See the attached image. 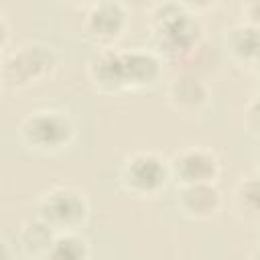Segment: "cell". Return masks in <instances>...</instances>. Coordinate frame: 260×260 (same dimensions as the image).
I'll list each match as a JSON object with an SVG mask.
<instances>
[{
	"mask_svg": "<svg viewBox=\"0 0 260 260\" xmlns=\"http://www.w3.org/2000/svg\"><path fill=\"white\" fill-rule=\"evenodd\" d=\"M122 61H124L128 91H144L160 83L165 71V59L152 47L122 49Z\"/></svg>",
	"mask_w": 260,
	"mask_h": 260,
	"instance_id": "9c48e42d",
	"label": "cell"
},
{
	"mask_svg": "<svg viewBox=\"0 0 260 260\" xmlns=\"http://www.w3.org/2000/svg\"><path fill=\"white\" fill-rule=\"evenodd\" d=\"M223 49L236 65L252 67L260 59V28L240 20L225 28Z\"/></svg>",
	"mask_w": 260,
	"mask_h": 260,
	"instance_id": "7c38bea8",
	"label": "cell"
},
{
	"mask_svg": "<svg viewBox=\"0 0 260 260\" xmlns=\"http://www.w3.org/2000/svg\"><path fill=\"white\" fill-rule=\"evenodd\" d=\"M55 238L57 232L37 215L24 219L18 228V246L28 260H43L49 254Z\"/></svg>",
	"mask_w": 260,
	"mask_h": 260,
	"instance_id": "5bb4252c",
	"label": "cell"
},
{
	"mask_svg": "<svg viewBox=\"0 0 260 260\" xmlns=\"http://www.w3.org/2000/svg\"><path fill=\"white\" fill-rule=\"evenodd\" d=\"M130 24V8L120 0H100L89 4L81 20L83 39L95 49H112Z\"/></svg>",
	"mask_w": 260,
	"mask_h": 260,
	"instance_id": "8992f818",
	"label": "cell"
},
{
	"mask_svg": "<svg viewBox=\"0 0 260 260\" xmlns=\"http://www.w3.org/2000/svg\"><path fill=\"white\" fill-rule=\"evenodd\" d=\"M0 51H2V55L6 51H10V22L2 8H0Z\"/></svg>",
	"mask_w": 260,
	"mask_h": 260,
	"instance_id": "ac0fdd59",
	"label": "cell"
},
{
	"mask_svg": "<svg viewBox=\"0 0 260 260\" xmlns=\"http://www.w3.org/2000/svg\"><path fill=\"white\" fill-rule=\"evenodd\" d=\"M232 213L240 223L260 228V175L242 177L232 191Z\"/></svg>",
	"mask_w": 260,
	"mask_h": 260,
	"instance_id": "4fadbf2b",
	"label": "cell"
},
{
	"mask_svg": "<svg viewBox=\"0 0 260 260\" xmlns=\"http://www.w3.org/2000/svg\"><path fill=\"white\" fill-rule=\"evenodd\" d=\"M171 181L169 158L156 150H134L126 154L116 177L120 191L138 199L158 197Z\"/></svg>",
	"mask_w": 260,
	"mask_h": 260,
	"instance_id": "277c9868",
	"label": "cell"
},
{
	"mask_svg": "<svg viewBox=\"0 0 260 260\" xmlns=\"http://www.w3.org/2000/svg\"><path fill=\"white\" fill-rule=\"evenodd\" d=\"M250 71H252V75L256 77V81L260 83V59H258V61H256V63L250 67Z\"/></svg>",
	"mask_w": 260,
	"mask_h": 260,
	"instance_id": "d6986e66",
	"label": "cell"
},
{
	"mask_svg": "<svg viewBox=\"0 0 260 260\" xmlns=\"http://www.w3.org/2000/svg\"><path fill=\"white\" fill-rule=\"evenodd\" d=\"M242 20L260 28V0H250L242 4Z\"/></svg>",
	"mask_w": 260,
	"mask_h": 260,
	"instance_id": "e0dca14e",
	"label": "cell"
},
{
	"mask_svg": "<svg viewBox=\"0 0 260 260\" xmlns=\"http://www.w3.org/2000/svg\"><path fill=\"white\" fill-rule=\"evenodd\" d=\"M242 122H244V130L250 136L260 138V89L246 102Z\"/></svg>",
	"mask_w": 260,
	"mask_h": 260,
	"instance_id": "2e32d148",
	"label": "cell"
},
{
	"mask_svg": "<svg viewBox=\"0 0 260 260\" xmlns=\"http://www.w3.org/2000/svg\"><path fill=\"white\" fill-rule=\"evenodd\" d=\"M146 20L152 49L165 63H185L203 45V24L187 2H156Z\"/></svg>",
	"mask_w": 260,
	"mask_h": 260,
	"instance_id": "6da1fadb",
	"label": "cell"
},
{
	"mask_svg": "<svg viewBox=\"0 0 260 260\" xmlns=\"http://www.w3.org/2000/svg\"><path fill=\"white\" fill-rule=\"evenodd\" d=\"M167 104L177 116L195 118L211 104L209 85L199 73L185 69L167 83Z\"/></svg>",
	"mask_w": 260,
	"mask_h": 260,
	"instance_id": "ba28073f",
	"label": "cell"
},
{
	"mask_svg": "<svg viewBox=\"0 0 260 260\" xmlns=\"http://www.w3.org/2000/svg\"><path fill=\"white\" fill-rule=\"evenodd\" d=\"M43 260H91L89 240L81 232L57 234L49 254Z\"/></svg>",
	"mask_w": 260,
	"mask_h": 260,
	"instance_id": "9a60e30c",
	"label": "cell"
},
{
	"mask_svg": "<svg viewBox=\"0 0 260 260\" xmlns=\"http://www.w3.org/2000/svg\"><path fill=\"white\" fill-rule=\"evenodd\" d=\"M179 213L189 221H207L215 217L223 207V197L217 185L205 183V185H187L177 187L175 197Z\"/></svg>",
	"mask_w": 260,
	"mask_h": 260,
	"instance_id": "8fae6325",
	"label": "cell"
},
{
	"mask_svg": "<svg viewBox=\"0 0 260 260\" xmlns=\"http://www.w3.org/2000/svg\"><path fill=\"white\" fill-rule=\"evenodd\" d=\"M171 177L177 187L217 183L221 175V160L215 150L207 146H185L169 158Z\"/></svg>",
	"mask_w": 260,
	"mask_h": 260,
	"instance_id": "52a82bcc",
	"label": "cell"
},
{
	"mask_svg": "<svg viewBox=\"0 0 260 260\" xmlns=\"http://www.w3.org/2000/svg\"><path fill=\"white\" fill-rule=\"evenodd\" d=\"M250 260H260V242L252 248V252H250Z\"/></svg>",
	"mask_w": 260,
	"mask_h": 260,
	"instance_id": "ffe728a7",
	"label": "cell"
},
{
	"mask_svg": "<svg viewBox=\"0 0 260 260\" xmlns=\"http://www.w3.org/2000/svg\"><path fill=\"white\" fill-rule=\"evenodd\" d=\"M59 53L41 39H28L6 51L0 59V81L4 91H24L55 77Z\"/></svg>",
	"mask_w": 260,
	"mask_h": 260,
	"instance_id": "7a4b0ae2",
	"label": "cell"
},
{
	"mask_svg": "<svg viewBox=\"0 0 260 260\" xmlns=\"http://www.w3.org/2000/svg\"><path fill=\"white\" fill-rule=\"evenodd\" d=\"M37 217L49 223L57 234L81 232L89 221L91 205L87 193L73 185H53L37 197Z\"/></svg>",
	"mask_w": 260,
	"mask_h": 260,
	"instance_id": "5b68a950",
	"label": "cell"
},
{
	"mask_svg": "<svg viewBox=\"0 0 260 260\" xmlns=\"http://www.w3.org/2000/svg\"><path fill=\"white\" fill-rule=\"evenodd\" d=\"M85 73L91 87L102 95H116L128 91L122 49H95L93 55L87 59Z\"/></svg>",
	"mask_w": 260,
	"mask_h": 260,
	"instance_id": "30bf717a",
	"label": "cell"
},
{
	"mask_svg": "<svg viewBox=\"0 0 260 260\" xmlns=\"http://www.w3.org/2000/svg\"><path fill=\"white\" fill-rule=\"evenodd\" d=\"M256 169H258V171H256V173H258V175H260V156H258V165H256Z\"/></svg>",
	"mask_w": 260,
	"mask_h": 260,
	"instance_id": "44dd1931",
	"label": "cell"
},
{
	"mask_svg": "<svg viewBox=\"0 0 260 260\" xmlns=\"http://www.w3.org/2000/svg\"><path fill=\"white\" fill-rule=\"evenodd\" d=\"M18 138L37 156H59L75 144L77 124L67 110L39 108L20 120Z\"/></svg>",
	"mask_w": 260,
	"mask_h": 260,
	"instance_id": "3957f363",
	"label": "cell"
}]
</instances>
